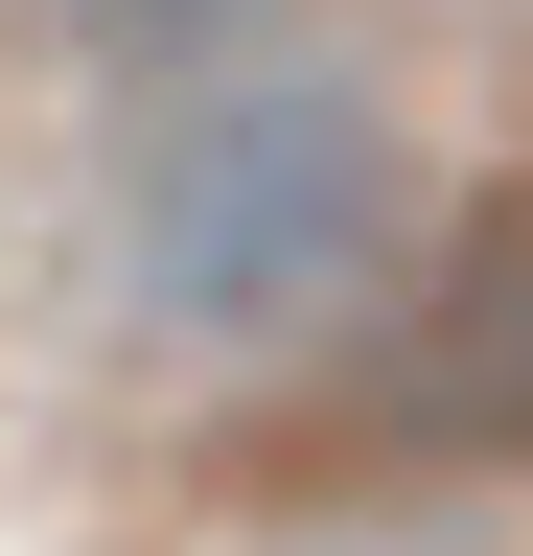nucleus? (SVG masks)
<instances>
[{
    "instance_id": "nucleus-1",
    "label": "nucleus",
    "mask_w": 533,
    "mask_h": 556,
    "mask_svg": "<svg viewBox=\"0 0 533 556\" xmlns=\"http://www.w3.org/2000/svg\"><path fill=\"white\" fill-rule=\"evenodd\" d=\"M394 232H418V163L325 70H186L163 139L116 163V302L163 348H325L394 278Z\"/></svg>"
},
{
    "instance_id": "nucleus-2",
    "label": "nucleus",
    "mask_w": 533,
    "mask_h": 556,
    "mask_svg": "<svg viewBox=\"0 0 533 556\" xmlns=\"http://www.w3.org/2000/svg\"><path fill=\"white\" fill-rule=\"evenodd\" d=\"M371 441L394 464H533V232L441 255L371 348Z\"/></svg>"
},
{
    "instance_id": "nucleus-3",
    "label": "nucleus",
    "mask_w": 533,
    "mask_h": 556,
    "mask_svg": "<svg viewBox=\"0 0 533 556\" xmlns=\"http://www.w3.org/2000/svg\"><path fill=\"white\" fill-rule=\"evenodd\" d=\"M255 24H302V0H47V47H93V70H255Z\"/></svg>"
},
{
    "instance_id": "nucleus-4",
    "label": "nucleus",
    "mask_w": 533,
    "mask_h": 556,
    "mask_svg": "<svg viewBox=\"0 0 533 556\" xmlns=\"http://www.w3.org/2000/svg\"><path fill=\"white\" fill-rule=\"evenodd\" d=\"M325 556H418V533H325Z\"/></svg>"
}]
</instances>
